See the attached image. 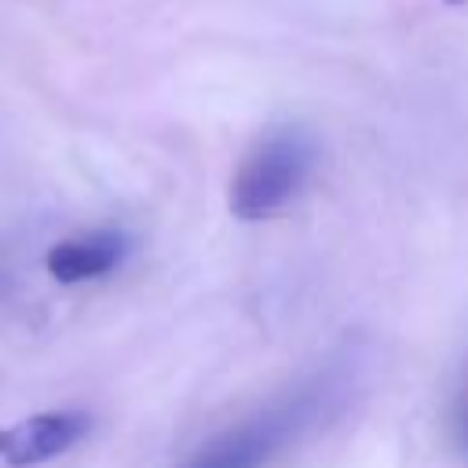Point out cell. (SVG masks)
<instances>
[{
    "label": "cell",
    "instance_id": "cell-1",
    "mask_svg": "<svg viewBox=\"0 0 468 468\" xmlns=\"http://www.w3.org/2000/svg\"><path fill=\"white\" fill-rule=\"evenodd\" d=\"M314 168V139L303 128L267 132L238 165L230 179V212L238 219L278 216L307 183Z\"/></svg>",
    "mask_w": 468,
    "mask_h": 468
},
{
    "label": "cell",
    "instance_id": "cell-2",
    "mask_svg": "<svg viewBox=\"0 0 468 468\" xmlns=\"http://www.w3.org/2000/svg\"><path fill=\"white\" fill-rule=\"evenodd\" d=\"M325 391L329 384H307L296 395H289L285 402L249 417L245 424L223 431L219 439H212L186 468H263L289 439H296L325 406Z\"/></svg>",
    "mask_w": 468,
    "mask_h": 468
},
{
    "label": "cell",
    "instance_id": "cell-3",
    "mask_svg": "<svg viewBox=\"0 0 468 468\" xmlns=\"http://www.w3.org/2000/svg\"><path fill=\"white\" fill-rule=\"evenodd\" d=\"M91 428L84 410H51L33 413L18 424L0 428V464L4 468H33L66 450H73Z\"/></svg>",
    "mask_w": 468,
    "mask_h": 468
},
{
    "label": "cell",
    "instance_id": "cell-4",
    "mask_svg": "<svg viewBox=\"0 0 468 468\" xmlns=\"http://www.w3.org/2000/svg\"><path fill=\"white\" fill-rule=\"evenodd\" d=\"M124 252H128L124 234L99 230V234H88V238H66L58 245H51L48 256H44V267L55 282L77 285V282L110 274L124 260Z\"/></svg>",
    "mask_w": 468,
    "mask_h": 468
},
{
    "label": "cell",
    "instance_id": "cell-5",
    "mask_svg": "<svg viewBox=\"0 0 468 468\" xmlns=\"http://www.w3.org/2000/svg\"><path fill=\"white\" fill-rule=\"evenodd\" d=\"M457 439H461V446L468 450V391H464V402H461V410H457Z\"/></svg>",
    "mask_w": 468,
    "mask_h": 468
},
{
    "label": "cell",
    "instance_id": "cell-6",
    "mask_svg": "<svg viewBox=\"0 0 468 468\" xmlns=\"http://www.w3.org/2000/svg\"><path fill=\"white\" fill-rule=\"evenodd\" d=\"M450 4H468V0H450Z\"/></svg>",
    "mask_w": 468,
    "mask_h": 468
}]
</instances>
